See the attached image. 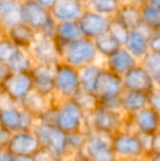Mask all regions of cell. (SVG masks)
Instances as JSON below:
<instances>
[{"label":"cell","mask_w":160,"mask_h":161,"mask_svg":"<svg viewBox=\"0 0 160 161\" xmlns=\"http://www.w3.org/2000/svg\"><path fill=\"white\" fill-rule=\"evenodd\" d=\"M36 119L24 111L18 103L0 93V127L13 134L17 131L32 130Z\"/></svg>","instance_id":"cell-1"},{"label":"cell","mask_w":160,"mask_h":161,"mask_svg":"<svg viewBox=\"0 0 160 161\" xmlns=\"http://www.w3.org/2000/svg\"><path fill=\"white\" fill-rule=\"evenodd\" d=\"M20 18L21 23L31 28L37 35L54 38L57 23L52 18L48 9L40 6L33 0H21Z\"/></svg>","instance_id":"cell-2"},{"label":"cell","mask_w":160,"mask_h":161,"mask_svg":"<svg viewBox=\"0 0 160 161\" xmlns=\"http://www.w3.org/2000/svg\"><path fill=\"white\" fill-rule=\"evenodd\" d=\"M126 115L122 112L112 111L99 104L92 112L86 115L85 130L97 131L108 136H113L123 129Z\"/></svg>","instance_id":"cell-3"},{"label":"cell","mask_w":160,"mask_h":161,"mask_svg":"<svg viewBox=\"0 0 160 161\" xmlns=\"http://www.w3.org/2000/svg\"><path fill=\"white\" fill-rule=\"evenodd\" d=\"M111 146L118 161L141 160L147 155L141 136L125 128L111 136Z\"/></svg>","instance_id":"cell-4"},{"label":"cell","mask_w":160,"mask_h":161,"mask_svg":"<svg viewBox=\"0 0 160 161\" xmlns=\"http://www.w3.org/2000/svg\"><path fill=\"white\" fill-rule=\"evenodd\" d=\"M59 57L60 63L80 69L87 65L96 64L99 54L93 41L81 37L70 44L59 47Z\"/></svg>","instance_id":"cell-5"},{"label":"cell","mask_w":160,"mask_h":161,"mask_svg":"<svg viewBox=\"0 0 160 161\" xmlns=\"http://www.w3.org/2000/svg\"><path fill=\"white\" fill-rule=\"evenodd\" d=\"M56 119L55 126L65 134H73L85 130L86 113L75 102V100L55 99Z\"/></svg>","instance_id":"cell-6"},{"label":"cell","mask_w":160,"mask_h":161,"mask_svg":"<svg viewBox=\"0 0 160 161\" xmlns=\"http://www.w3.org/2000/svg\"><path fill=\"white\" fill-rule=\"evenodd\" d=\"M32 131L39 140L42 149L47 150L62 161L69 157L67 134H65L64 131L58 129L56 126L44 125L40 123L35 124Z\"/></svg>","instance_id":"cell-7"},{"label":"cell","mask_w":160,"mask_h":161,"mask_svg":"<svg viewBox=\"0 0 160 161\" xmlns=\"http://www.w3.org/2000/svg\"><path fill=\"white\" fill-rule=\"evenodd\" d=\"M78 69L59 63L54 71V97L57 100L74 99L80 92Z\"/></svg>","instance_id":"cell-8"},{"label":"cell","mask_w":160,"mask_h":161,"mask_svg":"<svg viewBox=\"0 0 160 161\" xmlns=\"http://www.w3.org/2000/svg\"><path fill=\"white\" fill-rule=\"evenodd\" d=\"M86 131L87 137L81 150L86 159L89 161H118L111 146V136L91 130Z\"/></svg>","instance_id":"cell-9"},{"label":"cell","mask_w":160,"mask_h":161,"mask_svg":"<svg viewBox=\"0 0 160 161\" xmlns=\"http://www.w3.org/2000/svg\"><path fill=\"white\" fill-rule=\"evenodd\" d=\"M160 116L159 113L152 108H146L137 111L130 115H126L124 127L139 135L152 136L159 133Z\"/></svg>","instance_id":"cell-10"},{"label":"cell","mask_w":160,"mask_h":161,"mask_svg":"<svg viewBox=\"0 0 160 161\" xmlns=\"http://www.w3.org/2000/svg\"><path fill=\"white\" fill-rule=\"evenodd\" d=\"M34 65L56 66L60 63L59 47L52 37L37 35L33 44L28 49Z\"/></svg>","instance_id":"cell-11"},{"label":"cell","mask_w":160,"mask_h":161,"mask_svg":"<svg viewBox=\"0 0 160 161\" xmlns=\"http://www.w3.org/2000/svg\"><path fill=\"white\" fill-rule=\"evenodd\" d=\"M0 86L2 92L18 104L33 91V81L30 72H11Z\"/></svg>","instance_id":"cell-12"},{"label":"cell","mask_w":160,"mask_h":161,"mask_svg":"<svg viewBox=\"0 0 160 161\" xmlns=\"http://www.w3.org/2000/svg\"><path fill=\"white\" fill-rule=\"evenodd\" d=\"M4 149L14 158L33 157L41 146L32 130H23L11 134Z\"/></svg>","instance_id":"cell-13"},{"label":"cell","mask_w":160,"mask_h":161,"mask_svg":"<svg viewBox=\"0 0 160 161\" xmlns=\"http://www.w3.org/2000/svg\"><path fill=\"white\" fill-rule=\"evenodd\" d=\"M111 20L112 18L104 17L86 9L76 22L79 26L82 37L93 41L99 36L108 33Z\"/></svg>","instance_id":"cell-14"},{"label":"cell","mask_w":160,"mask_h":161,"mask_svg":"<svg viewBox=\"0 0 160 161\" xmlns=\"http://www.w3.org/2000/svg\"><path fill=\"white\" fill-rule=\"evenodd\" d=\"M124 91L122 77L102 67L98 76L93 94L100 101L120 97Z\"/></svg>","instance_id":"cell-15"},{"label":"cell","mask_w":160,"mask_h":161,"mask_svg":"<svg viewBox=\"0 0 160 161\" xmlns=\"http://www.w3.org/2000/svg\"><path fill=\"white\" fill-rule=\"evenodd\" d=\"M124 90L141 93L148 94L152 90L159 88V86L154 81V79L146 72L145 69L141 68V65L135 66L127 74L122 77Z\"/></svg>","instance_id":"cell-16"},{"label":"cell","mask_w":160,"mask_h":161,"mask_svg":"<svg viewBox=\"0 0 160 161\" xmlns=\"http://www.w3.org/2000/svg\"><path fill=\"white\" fill-rule=\"evenodd\" d=\"M86 10L83 0H55L49 9L56 23L76 22Z\"/></svg>","instance_id":"cell-17"},{"label":"cell","mask_w":160,"mask_h":161,"mask_svg":"<svg viewBox=\"0 0 160 161\" xmlns=\"http://www.w3.org/2000/svg\"><path fill=\"white\" fill-rule=\"evenodd\" d=\"M54 71L55 66L34 65L30 74L33 81V91L46 97H54Z\"/></svg>","instance_id":"cell-18"},{"label":"cell","mask_w":160,"mask_h":161,"mask_svg":"<svg viewBox=\"0 0 160 161\" xmlns=\"http://www.w3.org/2000/svg\"><path fill=\"white\" fill-rule=\"evenodd\" d=\"M149 34L150 30L144 25L139 26L137 30L130 31L122 47H124L133 57H135L139 62L149 52L147 40Z\"/></svg>","instance_id":"cell-19"},{"label":"cell","mask_w":160,"mask_h":161,"mask_svg":"<svg viewBox=\"0 0 160 161\" xmlns=\"http://www.w3.org/2000/svg\"><path fill=\"white\" fill-rule=\"evenodd\" d=\"M137 65H138V60L133 57L124 47H121L112 55L105 58L104 68L118 76L123 77Z\"/></svg>","instance_id":"cell-20"},{"label":"cell","mask_w":160,"mask_h":161,"mask_svg":"<svg viewBox=\"0 0 160 161\" xmlns=\"http://www.w3.org/2000/svg\"><path fill=\"white\" fill-rule=\"evenodd\" d=\"M21 0H0V30L2 34L21 22Z\"/></svg>","instance_id":"cell-21"},{"label":"cell","mask_w":160,"mask_h":161,"mask_svg":"<svg viewBox=\"0 0 160 161\" xmlns=\"http://www.w3.org/2000/svg\"><path fill=\"white\" fill-rule=\"evenodd\" d=\"M3 35L8 40H10L15 46L28 51L31 45L33 44V42L35 41L37 34L31 28H29L28 25L20 22L19 24L7 30L3 33Z\"/></svg>","instance_id":"cell-22"},{"label":"cell","mask_w":160,"mask_h":161,"mask_svg":"<svg viewBox=\"0 0 160 161\" xmlns=\"http://www.w3.org/2000/svg\"><path fill=\"white\" fill-rule=\"evenodd\" d=\"M113 19L120 22L128 31L137 30L143 24L141 19V6L122 2Z\"/></svg>","instance_id":"cell-23"},{"label":"cell","mask_w":160,"mask_h":161,"mask_svg":"<svg viewBox=\"0 0 160 161\" xmlns=\"http://www.w3.org/2000/svg\"><path fill=\"white\" fill-rule=\"evenodd\" d=\"M53 102H54V97H46L36 93L35 91H32L29 96H26L20 102L19 105L24 111L29 112L31 115H33L37 119L53 104Z\"/></svg>","instance_id":"cell-24"},{"label":"cell","mask_w":160,"mask_h":161,"mask_svg":"<svg viewBox=\"0 0 160 161\" xmlns=\"http://www.w3.org/2000/svg\"><path fill=\"white\" fill-rule=\"evenodd\" d=\"M82 37L77 22H62L56 24L54 40L58 47L65 46L67 44L78 41Z\"/></svg>","instance_id":"cell-25"},{"label":"cell","mask_w":160,"mask_h":161,"mask_svg":"<svg viewBox=\"0 0 160 161\" xmlns=\"http://www.w3.org/2000/svg\"><path fill=\"white\" fill-rule=\"evenodd\" d=\"M121 112L124 115H130L147 106V94L141 92L124 90L121 97Z\"/></svg>","instance_id":"cell-26"},{"label":"cell","mask_w":160,"mask_h":161,"mask_svg":"<svg viewBox=\"0 0 160 161\" xmlns=\"http://www.w3.org/2000/svg\"><path fill=\"white\" fill-rule=\"evenodd\" d=\"M102 67L98 64L87 65L85 67L78 69V76H79L80 89L81 91L87 92V93H93L94 87L98 76L100 74Z\"/></svg>","instance_id":"cell-27"},{"label":"cell","mask_w":160,"mask_h":161,"mask_svg":"<svg viewBox=\"0 0 160 161\" xmlns=\"http://www.w3.org/2000/svg\"><path fill=\"white\" fill-rule=\"evenodd\" d=\"M6 65L10 72H30L34 63L26 49L18 47Z\"/></svg>","instance_id":"cell-28"},{"label":"cell","mask_w":160,"mask_h":161,"mask_svg":"<svg viewBox=\"0 0 160 161\" xmlns=\"http://www.w3.org/2000/svg\"><path fill=\"white\" fill-rule=\"evenodd\" d=\"M87 10L98 14L113 18L122 4V0H83Z\"/></svg>","instance_id":"cell-29"},{"label":"cell","mask_w":160,"mask_h":161,"mask_svg":"<svg viewBox=\"0 0 160 161\" xmlns=\"http://www.w3.org/2000/svg\"><path fill=\"white\" fill-rule=\"evenodd\" d=\"M93 43L99 56H103L105 58L122 47V45L109 32L97 37L93 40Z\"/></svg>","instance_id":"cell-30"},{"label":"cell","mask_w":160,"mask_h":161,"mask_svg":"<svg viewBox=\"0 0 160 161\" xmlns=\"http://www.w3.org/2000/svg\"><path fill=\"white\" fill-rule=\"evenodd\" d=\"M143 69L146 70L148 75L154 79V81L159 86L160 81V53L148 52L138 62Z\"/></svg>","instance_id":"cell-31"},{"label":"cell","mask_w":160,"mask_h":161,"mask_svg":"<svg viewBox=\"0 0 160 161\" xmlns=\"http://www.w3.org/2000/svg\"><path fill=\"white\" fill-rule=\"evenodd\" d=\"M141 23L152 30H159L160 28V8L144 3L141 6Z\"/></svg>","instance_id":"cell-32"},{"label":"cell","mask_w":160,"mask_h":161,"mask_svg":"<svg viewBox=\"0 0 160 161\" xmlns=\"http://www.w3.org/2000/svg\"><path fill=\"white\" fill-rule=\"evenodd\" d=\"M86 137H87V131L86 130L76 131V133L67 135V145H68L69 157L81 153L86 142Z\"/></svg>","instance_id":"cell-33"},{"label":"cell","mask_w":160,"mask_h":161,"mask_svg":"<svg viewBox=\"0 0 160 161\" xmlns=\"http://www.w3.org/2000/svg\"><path fill=\"white\" fill-rule=\"evenodd\" d=\"M73 100H75V102L82 108V111L86 114L92 112L99 105V100L97 99V97L93 93H87V92H83L81 90Z\"/></svg>","instance_id":"cell-34"},{"label":"cell","mask_w":160,"mask_h":161,"mask_svg":"<svg viewBox=\"0 0 160 161\" xmlns=\"http://www.w3.org/2000/svg\"><path fill=\"white\" fill-rule=\"evenodd\" d=\"M17 48L18 46H15L10 40H8L6 36L2 35L0 37V63L7 64Z\"/></svg>","instance_id":"cell-35"},{"label":"cell","mask_w":160,"mask_h":161,"mask_svg":"<svg viewBox=\"0 0 160 161\" xmlns=\"http://www.w3.org/2000/svg\"><path fill=\"white\" fill-rule=\"evenodd\" d=\"M119 43L123 46L124 42H125V38L127 36V34L130 31L125 28L124 25H122L119 21H116L115 19L112 18L111 20V23H110V28H109V31H108Z\"/></svg>","instance_id":"cell-36"},{"label":"cell","mask_w":160,"mask_h":161,"mask_svg":"<svg viewBox=\"0 0 160 161\" xmlns=\"http://www.w3.org/2000/svg\"><path fill=\"white\" fill-rule=\"evenodd\" d=\"M147 106L159 113L160 111V93L159 88L152 90L147 94Z\"/></svg>","instance_id":"cell-37"},{"label":"cell","mask_w":160,"mask_h":161,"mask_svg":"<svg viewBox=\"0 0 160 161\" xmlns=\"http://www.w3.org/2000/svg\"><path fill=\"white\" fill-rule=\"evenodd\" d=\"M148 46H149V52H155V53H160V36L159 30H154L150 32L147 37Z\"/></svg>","instance_id":"cell-38"},{"label":"cell","mask_w":160,"mask_h":161,"mask_svg":"<svg viewBox=\"0 0 160 161\" xmlns=\"http://www.w3.org/2000/svg\"><path fill=\"white\" fill-rule=\"evenodd\" d=\"M34 161H62L55 157L54 155H52L51 153H48L45 149L41 148L34 156H33Z\"/></svg>","instance_id":"cell-39"},{"label":"cell","mask_w":160,"mask_h":161,"mask_svg":"<svg viewBox=\"0 0 160 161\" xmlns=\"http://www.w3.org/2000/svg\"><path fill=\"white\" fill-rule=\"evenodd\" d=\"M147 153H160V135L159 133L152 136Z\"/></svg>","instance_id":"cell-40"},{"label":"cell","mask_w":160,"mask_h":161,"mask_svg":"<svg viewBox=\"0 0 160 161\" xmlns=\"http://www.w3.org/2000/svg\"><path fill=\"white\" fill-rule=\"evenodd\" d=\"M10 136H11V133H9L8 130H6V129L0 127V145H1L2 148L6 147V145H7V142H8Z\"/></svg>","instance_id":"cell-41"},{"label":"cell","mask_w":160,"mask_h":161,"mask_svg":"<svg viewBox=\"0 0 160 161\" xmlns=\"http://www.w3.org/2000/svg\"><path fill=\"white\" fill-rule=\"evenodd\" d=\"M10 74L11 72H10V70H9V68L7 67V65L0 63V83H1Z\"/></svg>","instance_id":"cell-42"},{"label":"cell","mask_w":160,"mask_h":161,"mask_svg":"<svg viewBox=\"0 0 160 161\" xmlns=\"http://www.w3.org/2000/svg\"><path fill=\"white\" fill-rule=\"evenodd\" d=\"M0 161H14V157L4 148L0 150Z\"/></svg>","instance_id":"cell-43"},{"label":"cell","mask_w":160,"mask_h":161,"mask_svg":"<svg viewBox=\"0 0 160 161\" xmlns=\"http://www.w3.org/2000/svg\"><path fill=\"white\" fill-rule=\"evenodd\" d=\"M34 2H36V3H39L40 6H42V7H44V8H46V9H51V7L53 6V3H54V1L55 0H33Z\"/></svg>","instance_id":"cell-44"},{"label":"cell","mask_w":160,"mask_h":161,"mask_svg":"<svg viewBox=\"0 0 160 161\" xmlns=\"http://www.w3.org/2000/svg\"><path fill=\"white\" fill-rule=\"evenodd\" d=\"M145 161H160V153H147Z\"/></svg>","instance_id":"cell-45"},{"label":"cell","mask_w":160,"mask_h":161,"mask_svg":"<svg viewBox=\"0 0 160 161\" xmlns=\"http://www.w3.org/2000/svg\"><path fill=\"white\" fill-rule=\"evenodd\" d=\"M122 2H126V3H132L135 6H141L145 3V0H122Z\"/></svg>","instance_id":"cell-46"},{"label":"cell","mask_w":160,"mask_h":161,"mask_svg":"<svg viewBox=\"0 0 160 161\" xmlns=\"http://www.w3.org/2000/svg\"><path fill=\"white\" fill-rule=\"evenodd\" d=\"M71 158H73V160L71 161H89V160H87L85 157L82 156V153H77V155H74V156H71Z\"/></svg>","instance_id":"cell-47"},{"label":"cell","mask_w":160,"mask_h":161,"mask_svg":"<svg viewBox=\"0 0 160 161\" xmlns=\"http://www.w3.org/2000/svg\"><path fill=\"white\" fill-rule=\"evenodd\" d=\"M145 3H148V4H150V6L160 8V0H145Z\"/></svg>","instance_id":"cell-48"},{"label":"cell","mask_w":160,"mask_h":161,"mask_svg":"<svg viewBox=\"0 0 160 161\" xmlns=\"http://www.w3.org/2000/svg\"><path fill=\"white\" fill-rule=\"evenodd\" d=\"M14 161H34L33 157H19L14 158Z\"/></svg>","instance_id":"cell-49"},{"label":"cell","mask_w":160,"mask_h":161,"mask_svg":"<svg viewBox=\"0 0 160 161\" xmlns=\"http://www.w3.org/2000/svg\"><path fill=\"white\" fill-rule=\"evenodd\" d=\"M3 35V34H2V32H1V30H0V37H1V36Z\"/></svg>","instance_id":"cell-50"},{"label":"cell","mask_w":160,"mask_h":161,"mask_svg":"<svg viewBox=\"0 0 160 161\" xmlns=\"http://www.w3.org/2000/svg\"><path fill=\"white\" fill-rule=\"evenodd\" d=\"M135 161H145V159H141V160H135Z\"/></svg>","instance_id":"cell-51"},{"label":"cell","mask_w":160,"mask_h":161,"mask_svg":"<svg viewBox=\"0 0 160 161\" xmlns=\"http://www.w3.org/2000/svg\"><path fill=\"white\" fill-rule=\"evenodd\" d=\"M1 149H2V147H1V145H0V150H1Z\"/></svg>","instance_id":"cell-52"},{"label":"cell","mask_w":160,"mask_h":161,"mask_svg":"<svg viewBox=\"0 0 160 161\" xmlns=\"http://www.w3.org/2000/svg\"><path fill=\"white\" fill-rule=\"evenodd\" d=\"M63 161H66V160H63Z\"/></svg>","instance_id":"cell-53"}]
</instances>
